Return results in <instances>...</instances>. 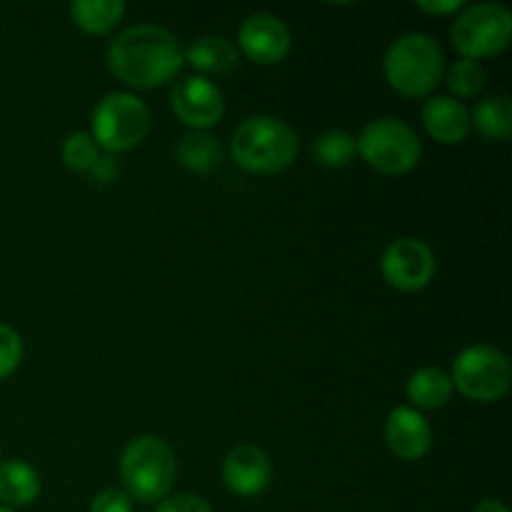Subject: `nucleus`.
<instances>
[{
  "instance_id": "f257e3e1",
  "label": "nucleus",
  "mask_w": 512,
  "mask_h": 512,
  "mask_svg": "<svg viewBox=\"0 0 512 512\" xmlns=\"http://www.w3.org/2000/svg\"><path fill=\"white\" fill-rule=\"evenodd\" d=\"M185 65L183 45L170 30L158 25H133L113 40L108 68L120 83L133 88H160Z\"/></svg>"
},
{
  "instance_id": "f03ea898",
  "label": "nucleus",
  "mask_w": 512,
  "mask_h": 512,
  "mask_svg": "<svg viewBox=\"0 0 512 512\" xmlns=\"http://www.w3.org/2000/svg\"><path fill=\"white\" fill-rule=\"evenodd\" d=\"M233 160L250 173H283L298 158V135L285 120L255 115L233 133Z\"/></svg>"
},
{
  "instance_id": "7ed1b4c3",
  "label": "nucleus",
  "mask_w": 512,
  "mask_h": 512,
  "mask_svg": "<svg viewBox=\"0 0 512 512\" xmlns=\"http://www.w3.org/2000/svg\"><path fill=\"white\" fill-rule=\"evenodd\" d=\"M383 65L395 93L403 98H425L443 80L445 55L430 35L408 33L390 45Z\"/></svg>"
},
{
  "instance_id": "20e7f679",
  "label": "nucleus",
  "mask_w": 512,
  "mask_h": 512,
  "mask_svg": "<svg viewBox=\"0 0 512 512\" xmlns=\"http://www.w3.org/2000/svg\"><path fill=\"white\" fill-rule=\"evenodd\" d=\"M175 455L153 435L135 438L120 458V478L125 495L138 503H158L168 495L175 480Z\"/></svg>"
},
{
  "instance_id": "39448f33",
  "label": "nucleus",
  "mask_w": 512,
  "mask_h": 512,
  "mask_svg": "<svg viewBox=\"0 0 512 512\" xmlns=\"http://www.w3.org/2000/svg\"><path fill=\"white\" fill-rule=\"evenodd\" d=\"M365 163L383 175H405L423 158V145L415 130L398 118L368 123L355 143Z\"/></svg>"
},
{
  "instance_id": "423d86ee",
  "label": "nucleus",
  "mask_w": 512,
  "mask_h": 512,
  "mask_svg": "<svg viewBox=\"0 0 512 512\" xmlns=\"http://www.w3.org/2000/svg\"><path fill=\"white\" fill-rule=\"evenodd\" d=\"M455 50L463 58L478 60L500 55L510 45L512 15L500 3H478L465 8L450 28Z\"/></svg>"
},
{
  "instance_id": "0eeeda50",
  "label": "nucleus",
  "mask_w": 512,
  "mask_h": 512,
  "mask_svg": "<svg viewBox=\"0 0 512 512\" xmlns=\"http://www.w3.org/2000/svg\"><path fill=\"white\" fill-rule=\"evenodd\" d=\"M150 130L148 105L133 93H110L93 110V140L110 153H125Z\"/></svg>"
},
{
  "instance_id": "6e6552de",
  "label": "nucleus",
  "mask_w": 512,
  "mask_h": 512,
  "mask_svg": "<svg viewBox=\"0 0 512 512\" xmlns=\"http://www.w3.org/2000/svg\"><path fill=\"white\" fill-rule=\"evenodd\" d=\"M453 388L475 403H495L510 390L512 368L503 350L490 345L465 348L453 363Z\"/></svg>"
},
{
  "instance_id": "1a4fd4ad",
  "label": "nucleus",
  "mask_w": 512,
  "mask_h": 512,
  "mask_svg": "<svg viewBox=\"0 0 512 512\" xmlns=\"http://www.w3.org/2000/svg\"><path fill=\"white\" fill-rule=\"evenodd\" d=\"M383 275L393 288L415 293L435 278V255L423 240L400 238L383 253Z\"/></svg>"
},
{
  "instance_id": "9d476101",
  "label": "nucleus",
  "mask_w": 512,
  "mask_h": 512,
  "mask_svg": "<svg viewBox=\"0 0 512 512\" xmlns=\"http://www.w3.org/2000/svg\"><path fill=\"white\" fill-rule=\"evenodd\" d=\"M170 108L190 128H213L225 113V100L218 85L210 83L203 75H190L178 80L170 90Z\"/></svg>"
},
{
  "instance_id": "9b49d317",
  "label": "nucleus",
  "mask_w": 512,
  "mask_h": 512,
  "mask_svg": "<svg viewBox=\"0 0 512 512\" xmlns=\"http://www.w3.org/2000/svg\"><path fill=\"white\" fill-rule=\"evenodd\" d=\"M238 43L245 58L253 60V63L275 65L285 60V55L290 53L293 38H290V30L283 20L270 13H258L250 15L240 25Z\"/></svg>"
},
{
  "instance_id": "f8f14e48",
  "label": "nucleus",
  "mask_w": 512,
  "mask_h": 512,
  "mask_svg": "<svg viewBox=\"0 0 512 512\" xmlns=\"http://www.w3.org/2000/svg\"><path fill=\"white\" fill-rule=\"evenodd\" d=\"M273 465H270L268 453L253 443H243L225 455L223 480L230 493L240 498H253L260 495L270 483Z\"/></svg>"
},
{
  "instance_id": "ddd939ff",
  "label": "nucleus",
  "mask_w": 512,
  "mask_h": 512,
  "mask_svg": "<svg viewBox=\"0 0 512 512\" xmlns=\"http://www.w3.org/2000/svg\"><path fill=\"white\" fill-rule=\"evenodd\" d=\"M385 443L400 460H420L433 448V430L415 408H395L385 423Z\"/></svg>"
},
{
  "instance_id": "4468645a",
  "label": "nucleus",
  "mask_w": 512,
  "mask_h": 512,
  "mask_svg": "<svg viewBox=\"0 0 512 512\" xmlns=\"http://www.w3.org/2000/svg\"><path fill=\"white\" fill-rule=\"evenodd\" d=\"M423 125L430 138L443 145L463 143L473 128L468 108L448 95H435L423 105Z\"/></svg>"
},
{
  "instance_id": "2eb2a0df",
  "label": "nucleus",
  "mask_w": 512,
  "mask_h": 512,
  "mask_svg": "<svg viewBox=\"0 0 512 512\" xmlns=\"http://www.w3.org/2000/svg\"><path fill=\"white\" fill-rule=\"evenodd\" d=\"M183 55L185 63L193 65L200 73L210 75H225L238 65V48L228 38H220V35L195 38L188 45V50H183Z\"/></svg>"
},
{
  "instance_id": "dca6fc26",
  "label": "nucleus",
  "mask_w": 512,
  "mask_h": 512,
  "mask_svg": "<svg viewBox=\"0 0 512 512\" xmlns=\"http://www.w3.org/2000/svg\"><path fill=\"white\" fill-rule=\"evenodd\" d=\"M40 495V475L23 460H0V505L20 508Z\"/></svg>"
},
{
  "instance_id": "f3484780",
  "label": "nucleus",
  "mask_w": 512,
  "mask_h": 512,
  "mask_svg": "<svg viewBox=\"0 0 512 512\" xmlns=\"http://www.w3.org/2000/svg\"><path fill=\"white\" fill-rule=\"evenodd\" d=\"M405 390H408V398L418 408L440 410L453 398V380H450V373H445L443 368L428 365V368H420L418 373L410 375Z\"/></svg>"
},
{
  "instance_id": "a211bd4d",
  "label": "nucleus",
  "mask_w": 512,
  "mask_h": 512,
  "mask_svg": "<svg viewBox=\"0 0 512 512\" xmlns=\"http://www.w3.org/2000/svg\"><path fill=\"white\" fill-rule=\"evenodd\" d=\"M123 0H75L70 5V18L83 33L105 35L123 20Z\"/></svg>"
},
{
  "instance_id": "6ab92c4d",
  "label": "nucleus",
  "mask_w": 512,
  "mask_h": 512,
  "mask_svg": "<svg viewBox=\"0 0 512 512\" xmlns=\"http://www.w3.org/2000/svg\"><path fill=\"white\" fill-rule=\"evenodd\" d=\"M178 160L193 173H213L223 163V145L205 133H188L178 143Z\"/></svg>"
},
{
  "instance_id": "aec40b11",
  "label": "nucleus",
  "mask_w": 512,
  "mask_h": 512,
  "mask_svg": "<svg viewBox=\"0 0 512 512\" xmlns=\"http://www.w3.org/2000/svg\"><path fill=\"white\" fill-rule=\"evenodd\" d=\"M470 123H475L485 140H508L512 133V103L508 95H493L475 108Z\"/></svg>"
},
{
  "instance_id": "412c9836",
  "label": "nucleus",
  "mask_w": 512,
  "mask_h": 512,
  "mask_svg": "<svg viewBox=\"0 0 512 512\" xmlns=\"http://www.w3.org/2000/svg\"><path fill=\"white\" fill-rule=\"evenodd\" d=\"M355 150H358L355 148V140L348 133H343V130H325L313 145L315 158L325 168H343V165L353 160Z\"/></svg>"
},
{
  "instance_id": "4be33fe9",
  "label": "nucleus",
  "mask_w": 512,
  "mask_h": 512,
  "mask_svg": "<svg viewBox=\"0 0 512 512\" xmlns=\"http://www.w3.org/2000/svg\"><path fill=\"white\" fill-rule=\"evenodd\" d=\"M448 88L453 90L458 98H475V95L485 88V68L478 60H458V63L448 70Z\"/></svg>"
},
{
  "instance_id": "5701e85b",
  "label": "nucleus",
  "mask_w": 512,
  "mask_h": 512,
  "mask_svg": "<svg viewBox=\"0 0 512 512\" xmlns=\"http://www.w3.org/2000/svg\"><path fill=\"white\" fill-rule=\"evenodd\" d=\"M63 163L70 170H93L98 163V143L90 133H73L68 135L63 145Z\"/></svg>"
},
{
  "instance_id": "b1692460",
  "label": "nucleus",
  "mask_w": 512,
  "mask_h": 512,
  "mask_svg": "<svg viewBox=\"0 0 512 512\" xmlns=\"http://www.w3.org/2000/svg\"><path fill=\"white\" fill-rule=\"evenodd\" d=\"M23 360V343L10 325H0V380L13 375Z\"/></svg>"
},
{
  "instance_id": "393cba45",
  "label": "nucleus",
  "mask_w": 512,
  "mask_h": 512,
  "mask_svg": "<svg viewBox=\"0 0 512 512\" xmlns=\"http://www.w3.org/2000/svg\"><path fill=\"white\" fill-rule=\"evenodd\" d=\"M88 512H133V503L125 495V490H103L93 498Z\"/></svg>"
},
{
  "instance_id": "a878e982",
  "label": "nucleus",
  "mask_w": 512,
  "mask_h": 512,
  "mask_svg": "<svg viewBox=\"0 0 512 512\" xmlns=\"http://www.w3.org/2000/svg\"><path fill=\"white\" fill-rule=\"evenodd\" d=\"M155 512H213L208 503L200 495H173V498L163 500Z\"/></svg>"
},
{
  "instance_id": "bb28decb",
  "label": "nucleus",
  "mask_w": 512,
  "mask_h": 512,
  "mask_svg": "<svg viewBox=\"0 0 512 512\" xmlns=\"http://www.w3.org/2000/svg\"><path fill=\"white\" fill-rule=\"evenodd\" d=\"M418 8L430 15H448V13H458V10H463L465 3L463 0H420Z\"/></svg>"
},
{
  "instance_id": "cd10ccee",
  "label": "nucleus",
  "mask_w": 512,
  "mask_h": 512,
  "mask_svg": "<svg viewBox=\"0 0 512 512\" xmlns=\"http://www.w3.org/2000/svg\"><path fill=\"white\" fill-rule=\"evenodd\" d=\"M473 512H510V510L508 505L500 503V500L488 498V500H480V503L473 508Z\"/></svg>"
},
{
  "instance_id": "c85d7f7f",
  "label": "nucleus",
  "mask_w": 512,
  "mask_h": 512,
  "mask_svg": "<svg viewBox=\"0 0 512 512\" xmlns=\"http://www.w3.org/2000/svg\"><path fill=\"white\" fill-rule=\"evenodd\" d=\"M0 512H13L10 508H5V505H0Z\"/></svg>"
}]
</instances>
